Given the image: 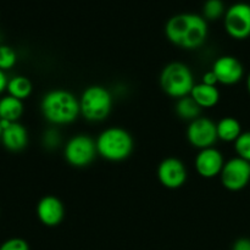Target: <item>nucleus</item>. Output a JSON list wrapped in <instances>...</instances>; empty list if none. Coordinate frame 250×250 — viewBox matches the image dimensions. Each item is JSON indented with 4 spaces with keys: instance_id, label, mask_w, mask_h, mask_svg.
Listing matches in <instances>:
<instances>
[{
    "instance_id": "nucleus-9",
    "label": "nucleus",
    "mask_w": 250,
    "mask_h": 250,
    "mask_svg": "<svg viewBox=\"0 0 250 250\" xmlns=\"http://www.w3.org/2000/svg\"><path fill=\"white\" fill-rule=\"evenodd\" d=\"M187 139L190 146L199 150L211 148L219 139L216 124L208 117H198L188 125Z\"/></svg>"
},
{
    "instance_id": "nucleus-28",
    "label": "nucleus",
    "mask_w": 250,
    "mask_h": 250,
    "mask_svg": "<svg viewBox=\"0 0 250 250\" xmlns=\"http://www.w3.org/2000/svg\"><path fill=\"white\" fill-rule=\"evenodd\" d=\"M247 89H248V93L250 95V73H249L248 78H247Z\"/></svg>"
},
{
    "instance_id": "nucleus-15",
    "label": "nucleus",
    "mask_w": 250,
    "mask_h": 250,
    "mask_svg": "<svg viewBox=\"0 0 250 250\" xmlns=\"http://www.w3.org/2000/svg\"><path fill=\"white\" fill-rule=\"evenodd\" d=\"M189 95L202 109H211L216 106L220 100V92L216 85H207L204 83L195 84Z\"/></svg>"
},
{
    "instance_id": "nucleus-24",
    "label": "nucleus",
    "mask_w": 250,
    "mask_h": 250,
    "mask_svg": "<svg viewBox=\"0 0 250 250\" xmlns=\"http://www.w3.org/2000/svg\"><path fill=\"white\" fill-rule=\"evenodd\" d=\"M43 142L44 146L48 149H55L56 146L60 144V134H59V132L56 131V129H48V131L44 133Z\"/></svg>"
},
{
    "instance_id": "nucleus-5",
    "label": "nucleus",
    "mask_w": 250,
    "mask_h": 250,
    "mask_svg": "<svg viewBox=\"0 0 250 250\" xmlns=\"http://www.w3.org/2000/svg\"><path fill=\"white\" fill-rule=\"evenodd\" d=\"M112 109V95L103 85H90L80 98L81 115L87 121H104Z\"/></svg>"
},
{
    "instance_id": "nucleus-29",
    "label": "nucleus",
    "mask_w": 250,
    "mask_h": 250,
    "mask_svg": "<svg viewBox=\"0 0 250 250\" xmlns=\"http://www.w3.org/2000/svg\"><path fill=\"white\" fill-rule=\"evenodd\" d=\"M1 133H2V127H1V124H0V138H1Z\"/></svg>"
},
{
    "instance_id": "nucleus-23",
    "label": "nucleus",
    "mask_w": 250,
    "mask_h": 250,
    "mask_svg": "<svg viewBox=\"0 0 250 250\" xmlns=\"http://www.w3.org/2000/svg\"><path fill=\"white\" fill-rule=\"evenodd\" d=\"M0 250H29V246L22 238H10L0 246Z\"/></svg>"
},
{
    "instance_id": "nucleus-26",
    "label": "nucleus",
    "mask_w": 250,
    "mask_h": 250,
    "mask_svg": "<svg viewBox=\"0 0 250 250\" xmlns=\"http://www.w3.org/2000/svg\"><path fill=\"white\" fill-rule=\"evenodd\" d=\"M232 250H250V239L239 238L234 242Z\"/></svg>"
},
{
    "instance_id": "nucleus-3",
    "label": "nucleus",
    "mask_w": 250,
    "mask_h": 250,
    "mask_svg": "<svg viewBox=\"0 0 250 250\" xmlns=\"http://www.w3.org/2000/svg\"><path fill=\"white\" fill-rule=\"evenodd\" d=\"M98 155L112 163H120L129 158L134 148L131 133L121 127H109L98 136Z\"/></svg>"
},
{
    "instance_id": "nucleus-25",
    "label": "nucleus",
    "mask_w": 250,
    "mask_h": 250,
    "mask_svg": "<svg viewBox=\"0 0 250 250\" xmlns=\"http://www.w3.org/2000/svg\"><path fill=\"white\" fill-rule=\"evenodd\" d=\"M202 83H204V84H207V85H216L217 83H219V81H217L215 73L212 72L211 70H210V71H208V72H205L204 75H203Z\"/></svg>"
},
{
    "instance_id": "nucleus-20",
    "label": "nucleus",
    "mask_w": 250,
    "mask_h": 250,
    "mask_svg": "<svg viewBox=\"0 0 250 250\" xmlns=\"http://www.w3.org/2000/svg\"><path fill=\"white\" fill-rule=\"evenodd\" d=\"M225 4L222 0H207L203 6V17L209 21H215V20L221 19L225 16Z\"/></svg>"
},
{
    "instance_id": "nucleus-14",
    "label": "nucleus",
    "mask_w": 250,
    "mask_h": 250,
    "mask_svg": "<svg viewBox=\"0 0 250 250\" xmlns=\"http://www.w3.org/2000/svg\"><path fill=\"white\" fill-rule=\"evenodd\" d=\"M2 146L10 151H21L28 144V132L26 127L19 122H12L10 126L2 129L1 133Z\"/></svg>"
},
{
    "instance_id": "nucleus-11",
    "label": "nucleus",
    "mask_w": 250,
    "mask_h": 250,
    "mask_svg": "<svg viewBox=\"0 0 250 250\" xmlns=\"http://www.w3.org/2000/svg\"><path fill=\"white\" fill-rule=\"evenodd\" d=\"M220 84H237L244 76V67L241 61L231 55H224L216 59L211 68Z\"/></svg>"
},
{
    "instance_id": "nucleus-16",
    "label": "nucleus",
    "mask_w": 250,
    "mask_h": 250,
    "mask_svg": "<svg viewBox=\"0 0 250 250\" xmlns=\"http://www.w3.org/2000/svg\"><path fill=\"white\" fill-rule=\"evenodd\" d=\"M217 138L226 143H232L239 138L243 132L239 121L234 117H224L216 124Z\"/></svg>"
},
{
    "instance_id": "nucleus-2",
    "label": "nucleus",
    "mask_w": 250,
    "mask_h": 250,
    "mask_svg": "<svg viewBox=\"0 0 250 250\" xmlns=\"http://www.w3.org/2000/svg\"><path fill=\"white\" fill-rule=\"evenodd\" d=\"M41 111L51 125L62 126L72 124L81 115L80 99L65 89H53L42 98Z\"/></svg>"
},
{
    "instance_id": "nucleus-19",
    "label": "nucleus",
    "mask_w": 250,
    "mask_h": 250,
    "mask_svg": "<svg viewBox=\"0 0 250 250\" xmlns=\"http://www.w3.org/2000/svg\"><path fill=\"white\" fill-rule=\"evenodd\" d=\"M202 110V107L193 100L190 95L178 99L177 105H176V114L178 115V117L189 122L200 117Z\"/></svg>"
},
{
    "instance_id": "nucleus-21",
    "label": "nucleus",
    "mask_w": 250,
    "mask_h": 250,
    "mask_svg": "<svg viewBox=\"0 0 250 250\" xmlns=\"http://www.w3.org/2000/svg\"><path fill=\"white\" fill-rule=\"evenodd\" d=\"M17 62V54L11 46L0 45V70H11Z\"/></svg>"
},
{
    "instance_id": "nucleus-12",
    "label": "nucleus",
    "mask_w": 250,
    "mask_h": 250,
    "mask_svg": "<svg viewBox=\"0 0 250 250\" xmlns=\"http://www.w3.org/2000/svg\"><path fill=\"white\" fill-rule=\"evenodd\" d=\"M225 163L226 161L221 151L211 146L199 150L198 155L195 156L194 165L198 175L203 178H214L220 176Z\"/></svg>"
},
{
    "instance_id": "nucleus-10",
    "label": "nucleus",
    "mask_w": 250,
    "mask_h": 250,
    "mask_svg": "<svg viewBox=\"0 0 250 250\" xmlns=\"http://www.w3.org/2000/svg\"><path fill=\"white\" fill-rule=\"evenodd\" d=\"M187 167L177 158H166L158 167V178L161 185L168 189L181 188L187 181Z\"/></svg>"
},
{
    "instance_id": "nucleus-6",
    "label": "nucleus",
    "mask_w": 250,
    "mask_h": 250,
    "mask_svg": "<svg viewBox=\"0 0 250 250\" xmlns=\"http://www.w3.org/2000/svg\"><path fill=\"white\" fill-rule=\"evenodd\" d=\"M97 143L87 134H77L68 139L63 148L65 160L73 167H85L97 158Z\"/></svg>"
},
{
    "instance_id": "nucleus-4",
    "label": "nucleus",
    "mask_w": 250,
    "mask_h": 250,
    "mask_svg": "<svg viewBox=\"0 0 250 250\" xmlns=\"http://www.w3.org/2000/svg\"><path fill=\"white\" fill-rule=\"evenodd\" d=\"M194 85L192 71L185 63L171 62L161 71L160 87L168 97L177 100L187 97Z\"/></svg>"
},
{
    "instance_id": "nucleus-22",
    "label": "nucleus",
    "mask_w": 250,
    "mask_h": 250,
    "mask_svg": "<svg viewBox=\"0 0 250 250\" xmlns=\"http://www.w3.org/2000/svg\"><path fill=\"white\" fill-rule=\"evenodd\" d=\"M234 150L239 158L250 163V131L243 132L234 142Z\"/></svg>"
},
{
    "instance_id": "nucleus-27",
    "label": "nucleus",
    "mask_w": 250,
    "mask_h": 250,
    "mask_svg": "<svg viewBox=\"0 0 250 250\" xmlns=\"http://www.w3.org/2000/svg\"><path fill=\"white\" fill-rule=\"evenodd\" d=\"M7 83H9V80L6 77V73L5 71L0 70V94H1L4 90H6Z\"/></svg>"
},
{
    "instance_id": "nucleus-8",
    "label": "nucleus",
    "mask_w": 250,
    "mask_h": 250,
    "mask_svg": "<svg viewBox=\"0 0 250 250\" xmlns=\"http://www.w3.org/2000/svg\"><path fill=\"white\" fill-rule=\"evenodd\" d=\"M220 178L226 189L231 192L242 190L250 182V163L239 156L229 159L225 163Z\"/></svg>"
},
{
    "instance_id": "nucleus-13",
    "label": "nucleus",
    "mask_w": 250,
    "mask_h": 250,
    "mask_svg": "<svg viewBox=\"0 0 250 250\" xmlns=\"http://www.w3.org/2000/svg\"><path fill=\"white\" fill-rule=\"evenodd\" d=\"M37 217L48 227H55L62 222L65 217V207L59 198L45 195L37 204Z\"/></svg>"
},
{
    "instance_id": "nucleus-17",
    "label": "nucleus",
    "mask_w": 250,
    "mask_h": 250,
    "mask_svg": "<svg viewBox=\"0 0 250 250\" xmlns=\"http://www.w3.org/2000/svg\"><path fill=\"white\" fill-rule=\"evenodd\" d=\"M23 114V103L11 95L0 99V120L9 122H17Z\"/></svg>"
},
{
    "instance_id": "nucleus-7",
    "label": "nucleus",
    "mask_w": 250,
    "mask_h": 250,
    "mask_svg": "<svg viewBox=\"0 0 250 250\" xmlns=\"http://www.w3.org/2000/svg\"><path fill=\"white\" fill-rule=\"evenodd\" d=\"M224 24L227 34L237 41L250 37V5L247 2H236L226 10Z\"/></svg>"
},
{
    "instance_id": "nucleus-1",
    "label": "nucleus",
    "mask_w": 250,
    "mask_h": 250,
    "mask_svg": "<svg viewBox=\"0 0 250 250\" xmlns=\"http://www.w3.org/2000/svg\"><path fill=\"white\" fill-rule=\"evenodd\" d=\"M165 34L173 45L186 50L200 48L208 38L207 20L197 14H178L165 26Z\"/></svg>"
},
{
    "instance_id": "nucleus-18",
    "label": "nucleus",
    "mask_w": 250,
    "mask_h": 250,
    "mask_svg": "<svg viewBox=\"0 0 250 250\" xmlns=\"http://www.w3.org/2000/svg\"><path fill=\"white\" fill-rule=\"evenodd\" d=\"M6 90L9 95L23 102L32 94L33 85H32L31 81L24 76H15L11 80H9Z\"/></svg>"
}]
</instances>
